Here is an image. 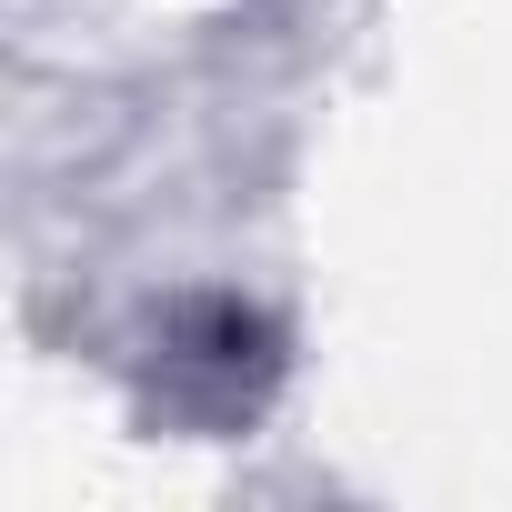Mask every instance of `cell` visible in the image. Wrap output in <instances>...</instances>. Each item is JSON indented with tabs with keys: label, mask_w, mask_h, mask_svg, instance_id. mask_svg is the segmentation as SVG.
Segmentation results:
<instances>
[{
	"label": "cell",
	"mask_w": 512,
	"mask_h": 512,
	"mask_svg": "<svg viewBox=\"0 0 512 512\" xmlns=\"http://www.w3.org/2000/svg\"><path fill=\"white\" fill-rule=\"evenodd\" d=\"M171 362L201 372L221 402H251V382L272 372V332H262V312H241V302H191L171 322Z\"/></svg>",
	"instance_id": "1"
}]
</instances>
